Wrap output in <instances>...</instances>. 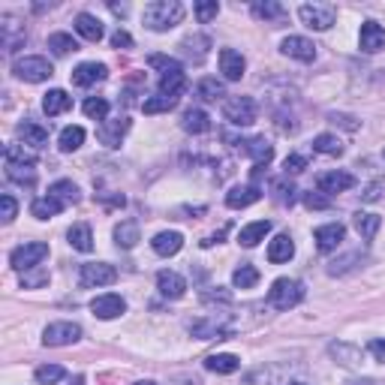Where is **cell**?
Instances as JSON below:
<instances>
[{
    "label": "cell",
    "instance_id": "37",
    "mask_svg": "<svg viewBox=\"0 0 385 385\" xmlns=\"http://www.w3.org/2000/svg\"><path fill=\"white\" fill-rule=\"evenodd\" d=\"M196 96L202 99V103H217L220 96H226L223 81H217V79H199V84H196Z\"/></svg>",
    "mask_w": 385,
    "mask_h": 385
},
{
    "label": "cell",
    "instance_id": "57",
    "mask_svg": "<svg viewBox=\"0 0 385 385\" xmlns=\"http://www.w3.org/2000/svg\"><path fill=\"white\" fill-rule=\"evenodd\" d=\"M111 46H115V49H130V46H133V36L118 27V31L111 34Z\"/></svg>",
    "mask_w": 385,
    "mask_h": 385
},
{
    "label": "cell",
    "instance_id": "10",
    "mask_svg": "<svg viewBox=\"0 0 385 385\" xmlns=\"http://www.w3.org/2000/svg\"><path fill=\"white\" fill-rule=\"evenodd\" d=\"M280 51L286 54V58H295V61H301V64H310V61H316V46L307 39V36H286L280 42Z\"/></svg>",
    "mask_w": 385,
    "mask_h": 385
},
{
    "label": "cell",
    "instance_id": "41",
    "mask_svg": "<svg viewBox=\"0 0 385 385\" xmlns=\"http://www.w3.org/2000/svg\"><path fill=\"white\" fill-rule=\"evenodd\" d=\"M81 141H84V130H81V126H66V130L61 133V139H58V145H61L64 154H73V151L81 148Z\"/></svg>",
    "mask_w": 385,
    "mask_h": 385
},
{
    "label": "cell",
    "instance_id": "2",
    "mask_svg": "<svg viewBox=\"0 0 385 385\" xmlns=\"http://www.w3.org/2000/svg\"><path fill=\"white\" fill-rule=\"evenodd\" d=\"M304 301V283L301 280H292V277H280L271 283L268 289V304L274 310H292Z\"/></svg>",
    "mask_w": 385,
    "mask_h": 385
},
{
    "label": "cell",
    "instance_id": "39",
    "mask_svg": "<svg viewBox=\"0 0 385 385\" xmlns=\"http://www.w3.org/2000/svg\"><path fill=\"white\" fill-rule=\"evenodd\" d=\"M49 196L61 199L64 205H76L79 202V187H76L73 181H54L51 187H49Z\"/></svg>",
    "mask_w": 385,
    "mask_h": 385
},
{
    "label": "cell",
    "instance_id": "5",
    "mask_svg": "<svg viewBox=\"0 0 385 385\" xmlns=\"http://www.w3.org/2000/svg\"><path fill=\"white\" fill-rule=\"evenodd\" d=\"M298 19H301L310 31H328L337 19V9L331 4H304L298 9Z\"/></svg>",
    "mask_w": 385,
    "mask_h": 385
},
{
    "label": "cell",
    "instance_id": "19",
    "mask_svg": "<svg viewBox=\"0 0 385 385\" xmlns=\"http://www.w3.org/2000/svg\"><path fill=\"white\" fill-rule=\"evenodd\" d=\"M359 42H361V51H367V54L382 51V49H385V27L376 24V21H364V24H361Z\"/></svg>",
    "mask_w": 385,
    "mask_h": 385
},
{
    "label": "cell",
    "instance_id": "63",
    "mask_svg": "<svg viewBox=\"0 0 385 385\" xmlns=\"http://www.w3.org/2000/svg\"><path fill=\"white\" fill-rule=\"evenodd\" d=\"M289 385H307V382H289Z\"/></svg>",
    "mask_w": 385,
    "mask_h": 385
},
{
    "label": "cell",
    "instance_id": "36",
    "mask_svg": "<svg viewBox=\"0 0 385 385\" xmlns=\"http://www.w3.org/2000/svg\"><path fill=\"white\" fill-rule=\"evenodd\" d=\"M66 205L61 202V199H54V196H42V199H36V202L31 205V214L36 220H49V217H54V214H61Z\"/></svg>",
    "mask_w": 385,
    "mask_h": 385
},
{
    "label": "cell",
    "instance_id": "50",
    "mask_svg": "<svg viewBox=\"0 0 385 385\" xmlns=\"http://www.w3.org/2000/svg\"><path fill=\"white\" fill-rule=\"evenodd\" d=\"M355 262H361V253H349V256H344V259H334L331 265H328V274H331V277L346 274L349 268H355Z\"/></svg>",
    "mask_w": 385,
    "mask_h": 385
},
{
    "label": "cell",
    "instance_id": "25",
    "mask_svg": "<svg viewBox=\"0 0 385 385\" xmlns=\"http://www.w3.org/2000/svg\"><path fill=\"white\" fill-rule=\"evenodd\" d=\"M271 232V220H256V223H247L244 229L238 232V244L244 247H256L259 241H265V235Z\"/></svg>",
    "mask_w": 385,
    "mask_h": 385
},
{
    "label": "cell",
    "instance_id": "44",
    "mask_svg": "<svg viewBox=\"0 0 385 385\" xmlns=\"http://www.w3.org/2000/svg\"><path fill=\"white\" fill-rule=\"evenodd\" d=\"M232 283L238 289H253L256 283H259V271H256L253 265H241V268H235V274H232Z\"/></svg>",
    "mask_w": 385,
    "mask_h": 385
},
{
    "label": "cell",
    "instance_id": "13",
    "mask_svg": "<svg viewBox=\"0 0 385 385\" xmlns=\"http://www.w3.org/2000/svg\"><path fill=\"white\" fill-rule=\"evenodd\" d=\"M313 238H316L319 253H331V250H337L340 244H344L346 229L340 223H325V226H319V229L313 232Z\"/></svg>",
    "mask_w": 385,
    "mask_h": 385
},
{
    "label": "cell",
    "instance_id": "52",
    "mask_svg": "<svg viewBox=\"0 0 385 385\" xmlns=\"http://www.w3.org/2000/svg\"><path fill=\"white\" fill-rule=\"evenodd\" d=\"M148 64H151V66H156V69H163V76H166V73H175V69H184L175 58H166V54H151Z\"/></svg>",
    "mask_w": 385,
    "mask_h": 385
},
{
    "label": "cell",
    "instance_id": "61",
    "mask_svg": "<svg viewBox=\"0 0 385 385\" xmlns=\"http://www.w3.org/2000/svg\"><path fill=\"white\" fill-rule=\"evenodd\" d=\"M69 385H84V376H76V379L69 382Z\"/></svg>",
    "mask_w": 385,
    "mask_h": 385
},
{
    "label": "cell",
    "instance_id": "17",
    "mask_svg": "<svg viewBox=\"0 0 385 385\" xmlns=\"http://www.w3.org/2000/svg\"><path fill=\"white\" fill-rule=\"evenodd\" d=\"M156 289H160L166 298H172V301H178V298H184V292H187V280H184L178 271H160L156 274Z\"/></svg>",
    "mask_w": 385,
    "mask_h": 385
},
{
    "label": "cell",
    "instance_id": "15",
    "mask_svg": "<svg viewBox=\"0 0 385 385\" xmlns=\"http://www.w3.org/2000/svg\"><path fill=\"white\" fill-rule=\"evenodd\" d=\"M126 130H130V121H126V118H111V121H103V124H99L96 139L103 141L106 148H118Z\"/></svg>",
    "mask_w": 385,
    "mask_h": 385
},
{
    "label": "cell",
    "instance_id": "42",
    "mask_svg": "<svg viewBox=\"0 0 385 385\" xmlns=\"http://www.w3.org/2000/svg\"><path fill=\"white\" fill-rule=\"evenodd\" d=\"M331 355L334 359L344 364V367H355L361 361V349H355V346H349V344H331Z\"/></svg>",
    "mask_w": 385,
    "mask_h": 385
},
{
    "label": "cell",
    "instance_id": "26",
    "mask_svg": "<svg viewBox=\"0 0 385 385\" xmlns=\"http://www.w3.org/2000/svg\"><path fill=\"white\" fill-rule=\"evenodd\" d=\"M76 31L88 42H99L103 39V21H99L96 16H91V12H81V16H76Z\"/></svg>",
    "mask_w": 385,
    "mask_h": 385
},
{
    "label": "cell",
    "instance_id": "4",
    "mask_svg": "<svg viewBox=\"0 0 385 385\" xmlns=\"http://www.w3.org/2000/svg\"><path fill=\"white\" fill-rule=\"evenodd\" d=\"M46 256H49V244H42V241H24L21 247L9 253V265L16 271H31V268H39V262Z\"/></svg>",
    "mask_w": 385,
    "mask_h": 385
},
{
    "label": "cell",
    "instance_id": "55",
    "mask_svg": "<svg viewBox=\"0 0 385 385\" xmlns=\"http://www.w3.org/2000/svg\"><path fill=\"white\" fill-rule=\"evenodd\" d=\"M0 205H4V223L16 220V214H19V202H16V199H12L9 193H4V196H0Z\"/></svg>",
    "mask_w": 385,
    "mask_h": 385
},
{
    "label": "cell",
    "instance_id": "21",
    "mask_svg": "<svg viewBox=\"0 0 385 385\" xmlns=\"http://www.w3.org/2000/svg\"><path fill=\"white\" fill-rule=\"evenodd\" d=\"M16 133H19V139L24 141L27 148H46L49 145V130H46V126H39V124H34V121H21Z\"/></svg>",
    "mask_w": 385,
    "mask_h": 385
},
{
    "label": "cell",
    "instance_id": "48",
    "mask_svg": "<svg viewBox=\"0 0 385 385\" xmlns=\"http://www.w3.org/2000/svg\"><path fill=\"white\" fill-rule=\"evenodd\" d=\"M6 178H9V181H16V184H34L36 169H34V163H24V166H6Z\"/></svg>",
    "mask_w": 385,
    "mask_h": 385
},
{
    "label": "cell",
    "instance_id": "33",
    "mask_svg": "<svg viewBox=\"0 0 385 385\" xmlns=\"http://www.w3.org/2000/svg\"><path fill=\"white\" fill-rule=\"evenodd\" d=\"M115 244L124 250H133L139 244V223L136 220H124L115 226Z\"/></svg>",
    "mask_w": 385,
    "mask_h": 385
},
{
    "label": "cell",
    "instance_id": "62",
    "mask_svg": "<svg viewBox=\"0 0 385 385\" xmlns=\"http://www.w3.org/2000/svg\"><path fill=\"white\" fill-rule=\"evenodd\" d=\"M136 385H156V382H151V379H145V382H136Z\"/></svg>",
    "mask_w": 385,
    "mask_h": 385
},
{
    "label": "cell",
    "instance_id": "56",
    "mask_svg": "<svg viewBox=\"0 0 385 385\" xmlns=\"http://www.w3.org/2000/svg\"><path fill=\"white\" fill-rule=\"evenodd\" d=\"M367 352L374 355V361H385V337H374V340H370Z\"/></svg>",
    "mask_w": 385,
    "mask_h": 385
},
{
    "label": "cell",
    "instance_id": "23",
    "mask_svg": "<svg viewBox=\"0 0 385 385\" xmlns=\"http://www.w3.org/2000/svg\"><path fill=\"white\" fill-rule=\"evenodd\" d=\"M208 49H211V39L202 36V34H193V36H187V39L181 42V54H184L187 61H193V64H202L205 54H208Z\"/></svg>",
    "mask_w": 385,
    "mask_h": 385
},
{
    "label": "cell",
    "instance_id": "43",
    "mask_svg": "<svg viewBox=\"0 0 385 385\" xmlns=\"http://www.w3.org/2000/svg\"><path fill=\"white\" fill-rule=\"evenodd\" d=\"M271 193H274V202H277V205H292L298 190L292 187L286 178H277V181H271Z\"/></svg>",
    "mask_w": 385,
    "mask_h": 385
},
{
    "label": "cell",
    "instance_id": "34",
    "mask_svg": "<svg viewBox=\"0 0 385 385\" xmlns=\"http://www.w3.org/2000/svg\"><path fill=\"white\" fill-rule=\"evenodd\" d=\"M66 238H69V244H73L79 253H91L94 250V235H91L88 223H76L73 229L66 232Z\"/></svg>",
    "mask_w": 385,
    "mask_h": 385
},
{
    "label": "cell",
    "instance_id": "14",
    "mask_svg": "<svg viewBox=\"0 0 385 385\" xmlns=\"http://www.w3.org/2000/svg\"><path fill=\"white\" fill-rule=\"evenodd\" d=\"M244 69H247V61H244V54L241 51H235V49H223L220 51V73H223L226 81H241Z\"/></svg>",
    "mask_w": 385,
    "mask_h": 385
},
{
    "label": "cell",
    "instance_id": "45",
    "mask_svg": "<svg viewBox=\"0 0 385 385\" xmlns=\"http://www.w3.org/2000/svg\"><path fill=\"white\" fill-rule=\"evenodd\" d=\"M49 49L58 54V58H64V54H69V51H79V42L69 34H51L49 36Z\"/></svg>",
    "mask_w": 385,
    "mask_h": 385
},
{
    "label": "cell",
    "instance_id": "18",
    "mask_svg": "<svg viewBox=\"0 0 385 385\" xmlns=\"http://www.w3.org/2000/svg\"><path fill=\"white\" fill-rule=\"evenodd\" d=\"M316 187H319V193H325V196L346 193V190L355 187V178H352L349 172H325V175H319Z\"/></svg>",
    "mask_w": 385,
    "mask_h": 385
},
{
    "label": "cell",
    "instance_id": "12",
    "mask_svg": "<svg viewBox=\"0 0 385 385\" xmlns=\"http://www.w3.org/2000/svg\"><path fill=\"white\" fill-rule=\"evenodd\" d=\"M235 145L241 148V154L253 156L256 166H259V169H262V166H268L271 160H274V148H271L262 136H256V139H238Z\"/></svg>",
    "mask_w": 385,
    "mask_h": 385
},
{
    "label": "cell",
    "instance_id": "30",
    "mask_svg": "<svg viewBox=\"0 0 385 385\" xmlns=\"http://www.w3.org/2000/svg\"><path fill=\"white\" fill-rule=\"evenodd\" d=\"M181 126L187 133L199 136V133H208L211 130V118H208V111H202V109H187V111H184Z\"/></svg>",
    "mask_w": 385,
    "mask_h": 385
},
{
    "label": "cell",
    "instance_id": "47",
    "mask_svg": "<svg viewBox=\"0 0 385 385\" xmlns=\"http://www.w3.org/2000/svg\"><path fill=\"white\" fill-rule=\"evenodd\" d=\"M81 109H84V115H88L91 121H106V115H109V103L103 96H88Z\"/></svg>",
    "mask_w": 385,
    "mask_h": 385
},
{
    "label": "cell",
    "instance_id": "29",
    "mask_svg": "<svg viewBox=\"0 0 385 385\" xmlns=\"http://www.w3.org/2000/svg\"><path fill=\"white\" fill-rule=\"evenodd\" d=\"M352 226H355V232H359L364 241H370L376 232H379V226H382V217L379 214H367V211H359L352 217Z\"/></svg>",
    "mask_w": 385,
    "mask_h": 385
},
{
    "label": "cell",
    "instance_id": "32",
    "mask_svg": "<svg viewBox=\"0 0 385 385\" xmlns=\"http://www.w3.org/2000/svg\"><path fill=\"white\" fill-rule=\"evenodd\" d=\"M253 16L259 21H283V19H286V9H283L277 0H256V4H253Z\"/></svg>",
    "mask_w": 385,
    "mask_h": 385
},
{
    "label": "cell",
    "instance_id": "11",
    "mask_svg": "<svg viewBox=\"0 0 385 385\" xmlns=\"http://www.w3.org/2000/svg\"><path fill=\"white\" fill-rule=\"evenodd\" d=\"M91 310H94V316H99V319H118L121 313L126 310V301H124L121 295H115V292H106V295H96L94 298Z\"/></svg>",
    "mask_w": 385,
    "mask_h": 385
},
{
    "label": "cell",
    "instance_id": "28",
    "mask_svg": "<svg viewBox=\"0 0 385 385\" xmlns=\"http://www.w3.org/2000/svg\"><path fill=\"white\" fill-rule=\"evenodd\" d=\"M292 253H295V244H292V238L289 235H277L274 241L268 244V262H289L292 259Z\"/></svg>",
    "mask_w": 385,
    "mask_h": 385
},
{
    "label": "cell",
    "instance_id": "51",
    "mask_svg": "<svg viewBox=\"0 0 385 385\" xmlns=\"http://www.w3.org/2000/svg\"><path fill=\"white\" fill-rule=\"evenodd\" d=\"M307 169V156H301V154H289L286 160H283V172H286V178L289 175H301Z\"/></svg>",
    "mask_w": 385,
    "mask_h": 385
},
{
    "label": "cell",
    "instance_id": "3",
    "mask_svg": "<svg viewBox=\"0 0 385 385\" xmlns=\"http://www.w3.org/2000/svg\"><path fill=\"white\" fill-rule=\"evenodd\" d=\"M12 73H16V79H21V81L36 84V81L51 79L54 69L46 58H39V54H27V58H19L16 64H12Z\"/></svg>",
    "mask_w": 385,
    "mask_h": 385
},
{
    "label": "cell",
    "instance_id": "7",
    "mask_svg": "<svg viewBox=\"0 0 385 385\" xmlns=\"http://www.w3.org/2000/svg\"><path fill=\"white\" fill-rule=\"evenodd\" d=\"M223 115L232 126H250V124H256V103L250 96H232V99H226Z\"/></svg>",
    "mask_w": 385,
    "mask_h": 385
},
{
    "label": "cell",
    "instance_id": "64",
    "mask_svg": "<svg viewBox=\"0 0 385 385\" xmlns=\"http://www.w3.org/2000/svg\"><path fill=\"white\" fill-rule=\"evenodd\" d=\"M382 154H385V151H382Z\"/></svg>",
    "mask_w": 385,
    "mask_h": 385
},
{
    "label": "cell",
    "instance_id": "59",
    "mask_svg": "<svg viewBox=\"0 0 385 385\" xmlns=\"http://www.w3.org/2000/svg\"><path fill=\"white\" fill-rule=\"evenodd\" d=\"M331 121H334V124L340 121V124L346 126V130H359V124H355V118H346V115H340V118H337V115H331Z\"/></svg>",
    "mask_w": 385,
    "mask_h": 385
},
{
    "label": "cell",
    "instance_id": "1",
    "mask_svg": "<svg viewBox=\"0 0 385 385\" xmlns=\"http://www.w3.org/2000/svg\"><path fill=\"white\" fill-rule=\"evenodd\" d=\"M141 21L156 34L172 31L175 24L184 21V4H178V0H154V4H148L145 12H141Z\"/></svg>",
    "mask_w": 385,
    "mask_h": 385
},
{
    "label": "cell",
    "instance_id": "38",
    "mask_svg": "<svg viewBox=\"0 0 385 385\" xmlns=\"http://www.w3.org/2000/svg\"><path fill=\"white\" fill-rule=\"evenodd\" d=\"M313 151L325 154V156H340L344 154V141H340L337 136H331V133H322V136L313 139Z\"/></svg>",
    "mask_w": 385,
    "mask_h": 385
},
{
    "label": "cell",
    "instance_id": "35",
    "mask_svg": "<svg viewBox=\"0 0 385 385\" xmlns=\"http://www.w3.org/2000/svg\"><path fill=\"white\" fill-rule=\"evenodd\" d=\"M205 367L214 370V374H235V370L241 367V359H238V355H229V352L208 355V359H205Z\"/></svg>",
    "mask_w": 385,
    "mask_h": 385
},
{
    "label": "cell",
    "instance_id": "16",
    "mask_svg": "<svg viewBox=\"0 0 385 385\" xmlns=\"http://www.w3.org/2000/svg\"><path fill=\"white\" fill-rule=\"evenodd\" d=\"M106 76H109L106 64H96V61L79 64L73 69V84H76V88H91V84H96V81H106Z\"/></svg>",
    "mask_w": 385,
    "mask_h": 385
},
{
    "label": "cell",
    "instance_id": "27",
    "mask_svg": "<svg viewBox=\"0 0 385 385\" xmlns=\"http://www.w3.org/2000/svg\"><path fill=\"white\" fill-rule=\"evenodd\" d=\"M151 247L156 256H175L184 247V235L181 232H160L151 241Z\"/></svg>",
    "mask_w": 385,
    "mask_h": 385
},
{
    "label": "cell",
    "instance_id": "46",
    "mask_svg": "<svg viewBox=\"0 0 385 385\" xmlns=\"http://www.w3.org/2000/svg\"><path fill=\"white\" fill-rule=\"evenodd\" d=\"M34 376H36L39 385H54V382H61L66 376V370L61 364H42V367H36Z\"/></svg>",
    "mask_w": 385,
    "mask_h": 385
},
{
    "label": "cell",
    "instance_id": "60",
    "mask_svg": "<svg viewBox=\"0 0 385 385\" xmlns=\"http://www.w3.org/2000/svg\"><path fill=\"white\" fill-rule=\"evenodd\" d=\"M349 385H376V382L374 379H352Z\"/></svg>",
    "mask_w": 385,
    "mask_h": 385
},
{
    "label": "cell",
    "instance_id": "40",
    "mask_svg": "<svg viewBox=\"0 0 385 385\" xmlns=\"http://www.w3.org/2000/svg\"><path fill=\"white\" fill-rule=\"evenodd\" d=\"M178 106L175 96H166V94H156V96H148L141 109H145V115H163V111H172Z\"/></svg>",
    "mask_w": 385,
    "mask_h": 385
},
{
    "label": "cell",
    "instance_id": "9",
    "mask_svg": "<svg viewBox=\"0 0 385 385\" xmlns=\"http://www.w3.org/2000/svg\"><path fill=\"white\" fill-rule=\"evenodd\" d=\"M226 316H205V319H196L190 322V334L199 337V340H226V337H232V331L223 325Z\"/></svg>",
    "mask_w": 385,
    "mask_h": 385
},
{
    "label": "cell",
    "instance_id": "58",
    "mask_svg": "<svg viewBox=\"0 0 385 385\" xmlns=\"http://www.w3.org/2000/svg\"><path fill=\"white\" fill-rule=\"evenodd\" d=\"M361 199H364V202H376V199H379V184H370V187L361 193Z\"/></svg>",
    "mask_w": 385,
    "mask_h": 385
},
{
    "label": "cell",
    "instance_id": "53",
    "mask_svg": "<svg viewBox=\"0 0 385 385\" xmlns=\"http://www.w3.org/2000/svg\"><path fill=\"white\" fill-rule=\"evenodd\" d=\"M304 205L310 211H325L331 208V196H322V193H304Z\"/></svg>",
    "mask_w": 385,
    "mask_h": 385
},
{
    "label": "cell",
    "instance_id": "8",
    "mask_svg": "<svg viewBox=\"0 0 385 385\" xmlns=\"http://www.w3.org/2000/svg\"><path fill=\"white\" fill-rule=\"evenodd\" d=\"M79 337H81V325L51 322V325H46V331H42V344L46 346H69V344H76Z\"/></svg>",
    "mask_w": 385,
    "mask_h": 385
},
{
    "label": "cell",
    "instance_id": "24",
    "mask_svg": "<svg viewBox=\"0 0 385 385\" xmlns=\"http://www.w3.org/2000/svg\"><path fill=\"white\" fill-rule=\"evenodd\" d=\"M69 106H73V96H69L66 91H61V88L49 91V94H46V99H42V111H46L49 118L64 115V111H69Z\"/></svg>",
    "mask_w": 385,
    "mask_h": 385
},
{
    "label": "cell",
    "instance_id": "22",
    "mask_svg": "<svg viewBox=\"0 0 385 385\" xmlns=\"http://www.w3.org/2000/svg\"><path fill=\"white\" fill-rule=\"evenodd\" d=\"M262 199V190L256 187V184H247V187H232L229 193H226V205L229 208H247V205H253V202H259Z\"/></svg>",
    "mask_w": 385,
    "mask_h": 385
},
{
    "label": "cell",
    "instance_id": "6",
    "mask_svg": "<svg viewBox=\"0 0 385 385\" xmlns=\"http://www.w3.org/2000/svg\"><path fill=\"white\" fill-rule=\"evenodd\" d=\"M118 280V271L106 265V262H88L81 265V274H79V283L84 289H99V286H111Z\"/></svg>",
    "mask_w": 385,
    "mask_h": 385
},
{
    "label": "cell",
    "instance_id": "31",
    "mask_svg": "<svg viewBox=\"0 0 385 385\" xmlns=\"http://www.w3.org/2000/svg\"><path fill=\"white\" fill-rule=\"evenodd\" d=\"M184 91H187V73H184V69H175V73L160 76V94L178 99Z\"/></svg>",
    "mask_w": 385,
    "mask_h": 385
},
{
    "label": "cell",
    "instance_id": "49",
    "mask_svg": "<svg viewBox=\"0 0 385 385\" xmlns=\"http://www.w3.org/2000/svg\"><path fill=\"white\" fill-rule=\"evenodd\" d=\"M193 9H196V19L202 21V24H208L211 19H217L220 4H217V0H199V4H196Z\"/></svg>",
    "mask_w": 385,
    "mask_h": 385
},
{
    "label": "cell",
    "instance_id": "20",
    "mask_svg": "<svg viewBox=\"0 0 385 385\" xmlns=\"http://www.w3.org/2000/svg\"><path fill=\"white\" fill-rule=\"evenodd\" d=\"M0 39H4V51H16L24 42V27H19V19L0 16Z\"/></svg>",
    "mask_w": 385,
    "mask_h": 385
},
{
    "label": "cell",
    "instance_id": "54",
    "mask_svg": "<svg viewBox=\"0 0 385 385\" xmlns=\"http://www.w3.org/2000/svg\"><path fill=\"white\" fill-rule=\"evenodd\" d=\"M42 283H49V271H34V274H27V271H24V274H21V286L24 289H36V286H42Z\"/></svg>",
    "mask_w": 385,
    "mask_h": 385
}]
</instances>
